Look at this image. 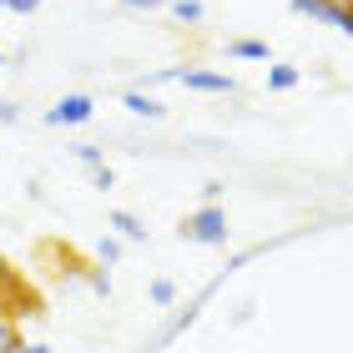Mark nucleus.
Wrapping results in <instances>:
<instances>
[{
  "instance_id": "nucleus-9",
  "label": "nucleus",
  "mask_w": 353,
  "mask_h": 353,
  "mask_svg": "<svg viewBox=\"0 0 353 353\" xmlns=\"http://www.w3.org/2000/svg\"><path fill=\"white\" fill-rule=\"evenodd\" d=\"M268 86H272V91H293V86H298V71H293V66H272V71H268Z\"/></svg>"
},
{
  "instance_id": "nucleus-16",
  "label": "nucleus",
  "mask_w": 353,
  "mask_h": 353,
  "mask_svg": "<svg viewBox=\"0 0 353 353\" xmlns=\"http://www.w3.org/2000/svg\"><path fill=\"white\" fill-rule=\"evenodd\" d=\"M121 6H126V10H162L167 0H121Z\"/></svg>"
},
{
  "instance_id": "nucleus-5",
  "label": "nucleus",
  "mask_w": 353,
  "mask_h": 353,
  "mask_svg": "<svg viewBox=\"0 0 353 353\" xmlns=\"http://www.w3.org/2000/svg\"><path fill=\"white\" fill-rule=\"evenodd\" d=\"M21 318L10 313V303H0V353H21Z\"/></svg>"
},
{
  "instance_id": "nucleus-13",
  "label": "nucleus",
  "mask_w": 353,
  "mask_h": 353,
  "mask_svg": "<svg viewBox=\"0 0 353 353\" xmlns=\"http://www.w3.org/2000/svg\"><path fill=\"white\" fill-rule=\"evenodd\" d=\"M76 157H81V162H86L91 172H96V167H106V162H101V152H96V147H76Z\"/></svg>"
},
{
  "instance_id": "nucleus-17",
  "label": "nucleus",
  "mask_w": 353,
  "mask_h": 353,
  "mask_svg": "<svg viewBox=\"0 0 353 353\" xmlns=\"http://www.w3.org/2000/svg\"><path fill=\"white\" fill-rule=\"evenodd\" d=\"M21 353H56L51 343H21Z\"/></svg>"
},
{
  "instance_id": "nucleus-10",
  "label": "nucleus",
  "mask_w": 353,
  "mask_h": 353,
  "mask_svg": "<svg viewBox=\"0 0 353 353\" xmlns=\"http://www.w3.org/2000/svg\"><path fill=\"white\" fill-rule=\"evenodd\" d=\"M232 56L237 61H268V46L263 41H232Z\"/></svg>"
},
{
  "instance_id": "nucleus-7",
  "label": "nucleus",
  "mask_w": 353,
  "mask_h": 353,
  "mask_svg": "<svg viewBox=\"0 0 353 353\" xmlns=\"http://www.w3.org/2000/svg\"><path fill=\"white\" fill-rule=\"evenodd\" d=\"M111 228H117L126 243H141V237H147V228H141V217H137V212H111Z\"/></svg>"
},
{
  "instance_id": "nucleus-12",
  "label": "nucleus",
  "mask_w": 353,
  "mask_h": 353,
  "mask_svg": "<svg viewBox=\"0 0 353 353\" xmlns=\"http://www.w3.org/2000/svg\"><path fill=\"white\" fill-rule=\"evenodd\" d=\"M96 258H101V263H117V258H121V237H101V243H96Z\"/></svg>"
},
{
  "instance_id": "nucleus-3",
  "label": "nucleus",
  "mask_w": 353,
  "mask_h": 353,
  "mask_svg": "<svg viewBox=\"0 0 353 353\" xmlns=\"http://www.w3.org/2000/svg\"><path fill=\"white\" fill-rule=\"evenodd\" d=\"M0 303H10V313H15V318L36 308V298H30V288L21 283V272H15V268H10L6 258H0Z\"/></svg>"
},
{
  "instance_id": "nucleus-18",
  "label": "nucleus",
  "mask_w": 353,
  "mask_h": 353,
  "mask_svg": "<svg viewBox=\"0 0 353 353\" xmlns=\"http://www.w3.org/2000/svg\"><path fill=\"white\" fill-rule=\"evenodd\" d=\"M0 121H15V106L10 101H0Z\"/></svg>"
},
{
  "instance_id": "nucleus-2",
  "label": "nucleus",
  "mask_w": 353,
  "mask_h": 353,
  "mask_svg": "<svg viewBox=\"0 0 353 353\" xmlns=\"http://www.w3.org/2000/svg\"><path fill=\"white\" fill-rule=\"evenodd\" d=\"M91 117H96V101H91V96H81V91H76V96H61V101L46 111V121H51V126H86Z\"/></svg>"
},
{
  "instance_id": "nucleus-11",
  "label": "nucleus",
  "mask_w": 353,
  "mask_h": 353,
  "mask_svg": "<svg viewBox=\"0 0 353 353\" xmlns=\"http://www.w3.org/2000/svg\"><path fill=\"white\" fill-rule=\"evenodd\" d=\"M152 303H157V308H172V303H176V283L172 278H157L152 283Z\"/></svg>"
},
{
  "instance_id": "nucleus-8",
  "label": "nucleus",
  "mask_w": 353,
  "mask_h": 353,
  "mask_svg": "<svg viewBox=\"0 0 353 353\" xmlns=\"http://www.w3.org/2000/svg\"><path fill=\"white\" fill-rule=\"evenodd\" d=\"M167 10H172V15H176V21H182V26H197V21H202V15H207V10L197 6V0H167Z\"/></svg>"
},
{
  "instance_id": "nucleus-14",
  "label": "nucleus",
  "mask_w": 353,
  "mask_h": 353,
  "mask_svg": "<svg viewBox=\"0 0 353 353\" xmlns=\"http://www.w3.org/2000/svg\"><path fill=\"white\" fill-rule=\"evenodd\" d=\"M6 10H15V15H30V10H41V0H6Z\"/></svg>"
},
{
  "instance_id": "nucleus-19",
  "label": "nucleus",
  "mask_w": 353,
  "mask_h": 353,
  "mask_svg": "<svg viewBox=\"0 0 353 353\" xmlns=\"http://www.w3.org/2000/svg\"><path fill=\"white\" fill-rule=\"evenodd\" d=\"M0 61H6V56H0Z\"/></svg>"
},
{
  "instance_id": "nucleus-6",
  "label": "nucleus",
  "mask_w": 353,
  "mask_h": 353,
  "mask_svg": "<svg viewBox=\"0 0 353 353\" xmlns=\"http://www.w3.org/2000/svg\"><path fill=\"white\" fill-rule=\"evenodd\" d=\"M126 111H132V117H147V121H157V117H162V101H157V96H147V91H126V101H121Z\"/></svg>"
},
{
  "instance_id": "nucleus-15",
  "label": "nucleus",
  "mask_w": 353,
  "mask_h": 353,
  "mask_svg": "<svg viewBox=\"0 0 353 353\" xmlns=\"http://www.w3.org/2000/svg\"><path fill=\"white\" fill-rule=\"evenodd\" d=\"M91 288H96V298H111V278L106 272H91Z\"/></svg>"
},
{
  "instance_id": "nucleus-4",
  "label": "nucleus",
  "mask_w": 353,
  "mask_h": 353,
  "mask_svg": "<svg viewBox=\"0 0 353 353\" xmlns=\"http://www.w3.org/2000/svg\"><path fill=\"white\" fill-rule=\"evenodd\" d=\"M176 81H182L187 91H207V96H232L237 91V81L222 76V71H176Z\"/></svg>"
},
{
  "instance_id": "nucleus-1",
  "label": "nucleus",
  "mask_w": 353,
  "mask_h": 353,
  "mask_svg": "<svg viewBox=\"0 0 353 353\" xmlns=\"http://www.w3.org/2000/svg\"><path fill=\"white\" fill-rule=\"evenodd\" d=\"M182 237L187 243H202V248H222L228 243V212L217 202H202L197 212L182 217Z\"/></svg>"
}]
</instances>
